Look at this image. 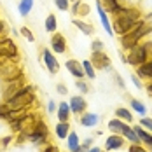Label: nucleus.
<instances>
[{
  "mask_svg": "<svg viewBox=\"0 0 152 152\" xmlns=\"http://www.w3.org/2000/svg\"><path fill=\"white\" fill-rule=\"evenodd\" d=\"M115 14H119V16L114 21V28L121 35H124L126 31H129V30H133L140 23V14H138L137 11H126V9L121 7V11L115 12Z\"/></svg>",
  "mask_w": 152,
  "mask_h": 152,
  "instance_id": "nucleus-1",
  "label": "nucleus"
},
{
  "mask_svg": "<svg viewBox=\"0 0 152 152\" xmlns=\"http://www.w3.org/2000/svg\"><path fill=\"white\" fill-rule=\"evenodd\" d=\"M151 30H152L151 26H147V25H143V23L140 21V23H138L133 30L126 31V33L122 35V39H121L122 47H126V49H131L133 46H137L138 42H140V39H142L143 35L151 33Z\"/></svg>",
  "mask_w": 152,
  "mask_h": 152,
  "instance_id": "nucleus-2",
  "label": "nucleus"
},
{
  "mask_svg": "<svg viewBox=\"0 0 152 152\" xmlns=\"http://www.w3.org/2000/svg\"><path fill=\"white\" fill-rule=\"evenodd\" d=\"M33 102V93L31 89H23L21 93H18L14 98H11L9 102H7V107L11 108V110H23L25 107H28Z\"/></svg>",
  "mask_w": 152,
  "mask_h": 152,
  "instance_id": "nucleus-3",
  "label": "nucleus"
},
{
  "mask_svg": "<svg viewBox=\"0 0 152 152\" xmlns=\"http://www.w3.org/2000/svg\"><path fill=\"white\" fill-rule=\"evenodd\" d=\"M16 56H18V47L14 46V42L9 39L0 40V63H5L7 60H14Z\"/></svg>",
  "mask_w": 152,
  "mask_h": 152,
  "instance_id": "nucleus-4",
  "label": "nucleus"
},
{
  "mask_svg": "<svg viewBox=\"0 0 152 152\" xmlns=\"http://www.w3.org/2000/svg\"><path fill=\"white\" fill-rule=\"evenodd\" d=\"M147 58H149V54H147L145 47L137 44V46L131 47V53H129V56L126 58V61L131 63V65H142V63H145Z\"/></svg>",
  "mask_w": 152,
  "mask_h": 152,
  "instance_id": "nucleus-5",
  "label": "nucleus"
},
{
  "mask_svg": "<svg viewBox=\"0 0 152 152\" xmlns=\"http://www.w3.org/2000/svg\"><path fill=\"white\" fill-rule=\"evenodd\" d=\"M0 77L5 80H12V79L21 77V70L18 66L7 65V61H5V63H0Z\"/></svg>",
  "mask_w": 152,
  "mask_h": 152,
  "instance_id": "nucleus-6",
  "label": "nucleus"
},
{
  "mask_svg": "<svg viewBox=\"0 0 152 152\" xmlns=\"http://www.w3.org/2000/svg\"><path fill=\"white\" fill-rule=\"evenodd\" d=\"M23 91V80H21V77H18V79H12V80H9V84H7V89L4 91V96H5V100L9 102L11 98H14L18 93Z\"/></svg>",
  "mask_w": 152,
  "mask_h": 152,
  "instance_id": "nucleus-7",
  "label": "nucleus"
},
{
  "mask_svg": "<svg viewBox=\"0 0 152 152\" xmlns=\"http://www.w3.org/2000/svg\"><path fill=\"white\" fill-rule=\"evenodd\" d=\"M91 65L93 66H96V68H108L110 60H108V56H105L102 51H94V53H93Z\"/></svg>",
  "mask_w": 152,
  "mask_h": 152,
  "instance_id": "nucleus-8",
  "label": "nucleus"
},
{
  "mask_svg": "<svg viewBox=\"0 0 152 152\" xmlns=\"http://www.w3.org/2000/svg\"><path fill=\"white\" fill-rule=\"evenodd\" d=\"M44 61H46V65H47V68H49L51 74H56V72H58L60 65H58L56 58L53 56V53H51L49 49H44Z\"/></svg>",
  "mask_w": 152,
  "mask_h": 152,
  "instance_id": "nucleus-9",
  "label": "nucleus"
},
{
  "mask_svg": "<svg viewBox=\"0 0 152 152\" xmlns=\"http://www.w3.org/2000/svg\"><path fill=\"white\" fill-rule=\"evenodd\" d=\"M66 68L70 70V74L72 75H75L77 79H80V77H84V68H82V65L75 60H68L66 61Z\"/></svg>",
  "mask_w": 152,
  "mask_h": 152,
  "instance_id": "nucleus-10",
  "label": "nucleus"
},
{
  "mask_svg": "<svg viewBox=\"0 0 152 152\" xmlns=\"http://www.w3.org/2000/svg\"><path fill=\"white\" fill-rule=\"evenodd\" d=\"M98 14H100V19H102V23H103V28L108 35H112L114 30H112V25L108 23V16H107V11L103 9V5H102V2L98 0Z\"/></svg>",
  "mask_w": 152,
  "mask_h": 152,
  "instance_id": "nucleus-11",
  "label": "nucleus"
},
{
  "mask_svg": "<svg viewBox=\"0 0 152 152\" xmlns=\"http://www.w3.org/2000/svg\"><path fill=\"white\" fill-rule=\"evenodd\" d=\"M51 46H53V49H54L56 53H65L66 46H65V39H63V35L54 33L53 39H51Z\"/></svg>",
  "mask_w": 152,
  "mask_h": 152,
  "instance_id": "nucleus-12",
  "label": "nucleus"
},
{
  "mask_svg": "<svg viewBox=\"0 0 152 152\" xmlns=\"http://www.w3.org/2000/svg\"><path fill=\"white\" fill-rule=\"evenodd\" d=\"M70 108H72V112H84V108H86V102H84V98H80V96H74L72 100H70Z\"/></svg>",
  "mask_w": 152,
  "mask_h": 152,
  "instance_id": "nucleus-13",
  "label": "nucleus"
},
{
  "mask_svg": "<svg viewBox=\"0 0 152 152\" xmlns=\"http://www.w3.org/2000/svg\"><path fill=\"white\" fill-rule=\"evenodd\" d=\"M122 147V138L117 137V135H114V137H110L107 140V149L110 151V149H119Z\"/></svg>",
  "mask_w": 152,
  "mask_h": 152,
  "instance_id": "nucleus-14",
  "label": "nucleus"
},
{
  "mask_svg": "<svg viewBox=\"0 0 152 152\" xmlns=\"http://www.w3.org/2000/svg\"><path fill=\"white\" fill-rule=\"evenodd\" d=\"M100 2H103L105 4V11H110V12H119L121 11V5L117 4V0H100Z\"/></svg>",
  "mask_w": 152,
  "mask_h": 152,
  "instance_id": "nucleus-15",
  "label": "nucleus"
},
{
  "mask_svg": "<svg viewBox=\"0 0 152 152\" xmlns=\"http://www.w3.org/2000/svg\"><path fill=\"white\" fill-rule=\"evenodd\" d=\"M31 7H33V0H21L19 2V12H21V16H26L31 11Z\"/></svg>",
  "mask_w": 152,
  "mask_h": 152,
  "instance_id": "nucleus-16",
  "label": "nucleus"
},
{
  "mask_svg": "<svg viewBox=\"0 0 152 152\" xmlns=\"http://www.w3.org/2000/svg\"><path fill=\"white\" fill-rule=\"evenodd\" d=\"M70 115V105L68 103H61L60 105V112H58V117H60L61 122H65Z\"/></svg>",
  "mask_w": 152,
  "mask_h": 152,
  "instance_id": "nucleus-17",
  "label": "nucleus"
},
{
  "mask_svg": "<svg viewBox=\"0 0 152 152\" xmlns=\"http://www.w3.org/2000/svg\"><path fill=\"white\" fill-rule=\"evenodd\" d=\"M135 133L138 135V138H140V140H143V142H145V143H147V145H149V147L152 149V137L149 135V133H145V131H143L140 126H138L137 129H135Z\"/></svg>",
  "mask_w": 152,
  "mask_h": 152,
  "instance_id": "nucleus-18",
  "label": "nucleus"
},
{
  "mask_svg": "<svg viewBox=\"0 0 152 152\" xmlns=\"http://www.w3.org/2000/svg\"><path fill=\"white\" fill-rule=\"evenodd\" d=\"M74 14H89V5H82L79 0H75V4H74Z\"/></svg>",
  "mask_w": 152,
  "mask_h": 152,
  "instance_id": "nucleus-19",
  "label": "nucleus"
},
{
  "mask_svg": "<svg viewBox=\"0 0 152 152\" xmlns=\"http://www.w3.org/2000/svg\"><path fill=\"white\" fill-rule=\"evenodd\" d=\"M138 74H140L142 77H151V79H152V61H151V63H142V65H140Z\"/></svg>",
  "mask_w": 152,
  "mask_h": 152,
  "instance_id": "nucleus-20",
  "label": "nucleus"
},
{
  "mask_svg": "<svg viewBox=\"0 0 152 152\" xmlns=\"http://www.w3.org/2000/svg\"><path fill=\"white\" fill-rule=\"evenodd\" d=\"M108 128H110L112 131L122 133V131H124V128H126V124H124V122H121L119 119H114V121H110V122H108Z\"/></svg>",
  "mask_w": 152,
  "mask_h": 152,
  "instance_id": "nucleus-21",
  "label": "nucleus"
},
{
  "mask_svg": "<svg viewBox=\"0 0 152 152\" xmlns=\"http://www.w3.org/2000/svg\"><path fill=\"white\" fill-rule=\"evenodd\" d=\"M98 122V115H94V114H84V117H82V124L84 126H94Z\"/></svg>",
  "mask_w": 152,
  "mask_h": 152,
  "instance_id": "nucleus-22",
  "label": "nucleus"
},
{
  "mask_svg": "<svg viewBox=\"0 0 152 152\" xmlns=\"http://www.w3.org/2000/svg\"><path fill=\"white\" fill-rule=\"evenodd\" d=\"M68 149H70L72 152L79 151V140H77L75 133H70V137H68Z\"/></svg>",
  "mask_w": 152,
  "mask_h": 152,
  "instance_id": "nucleus-23",
  "label": "nucleus"
},
{
  "mask_svg": "<svg viewBox=\"0 0 152 152\" xmlns=\"http://www.w3.org/2000/svg\"><path fill=\"white\" fill-rule=\"evenodd\" d=\"M74 25H75V26H79V30L84 31L86 35H91V33H93V26H91V25H86V23H82V21H79V19H75V21H74Z\"/></svg>",
  "mask_w": 152,
  "mask_h": 152,
  "instance_id": "nucleus-24",
  "label": "nucleus"
},
{
  "mask_svg": "<svg viewBox=\"0 0 152 152\" xmlns=\"http://www.w3.org/2000/svg\"><path fill=\"white\" fill-rule=\"evenodd\" d=\"M56 135L60 138H65L68 135V124H66V122H60V124L56 126Z\"/></svg>",
  "mask_w": 152,
  "mask_h": 152,
  "instance_id": "nucleus-25",
  "label": "nucleus"
},
{
  "mask_svg": "<svg viewBox=\"0 0 152 152\" xmlns=\"http://www.w3.org/2000/svg\"><path fill=\"white\" fill-rule=\"evenodd\" d=\"M82 68H84V74L89 77V79H94V66L91 65V61H84V65H82Z\"/></svg>",
  "mask_w": 152,
  "mask_h": 152,
  "instance_id": "nucleus-26",
  "label": "nucleus"
},
{
  "mask_svg": "<svg viewBox=\"0 0 152 152\" xmlns=\"http://www.w3.org/2000/svg\"><path fill=\"white\" fill-rule=\"evenodd\" d=\"M122 135H126V138H128V140H131L133 143H138V142H140V138H138V135L135 133V131H131V129H129L128 126L124 128V131H122Z\"/></svg>",
  "mask_w": 152,
  "mask_h": 152,
  "instance_id": "nucleus-27",
  "label": "nucleus"
},
{
  "mask_svg": "<svg viewBox=\"0 0 152 152\" xmlns=\"http://www.w3.org/2000/svg\"><path fill=\"white\" fill-rule=\"evenodd\" d=\"M46 30L47 31H54L56 30V16H47L46 19Z\"/></svg>",
  "mask_w": 152,
  "mask_h": 152,
  "instance_id": "nucleus-28",
  "label": "nucleus"
},
{
  "mask_svg": "<svg viewBox=\"0 0 152 152\" xmlns=\"http://www.w3.org/2000/svg\"><path fill=\"white\" fill-rule=\"evenodd\" d=\"M115 114H117V117L126 119V121H131V119H133V117H131V114H129L126 108H117V110H115Z\"/></svg>",
  "mask_w": 152,
  "mask_h": 152,
  "instance_id": "nucleus-29",
  "label": "nucleus"
},
{
  "mask_svg": "<svg viewBox=\"0 0 152 152\" xmlns=\"http://www.w3.org/2000/svg\"><path fill=\"white\" fill-rule=\"evenodd\" d=\"M131 107H133V108L137 110V112L140 114V115H143V114L147 112V108H145V105H142V103H140V102H137V100H133V102H131Z\"/></svg>",
  "mask_w": 152,
  "mask_h": 152,
  "instance_id": "nucleus-30",
  "label": "nucleus"
},
{
  "mask_svg": "<svg viewBox=\"0 0 152 152\" xmlns=\"http://www.w3.org/2000/svg\"><path fill=\"white\" fill-rule=\"evenodd\" d=\"M54 2H56L58 9H61V11H66L68 9V0H54Z\"/></svg>",
  "mask_w": 152,
  "mask_h": 152,
  "instance_id": "nucleus-31",
  "label": "nucleus"
},
{
  "mask_svg": "<svg viewBox=\"0 0 152 152\" xmlns=\"http://www.w3.org/2000/svg\"><path fill=\"white\" fill-rule=\"evenodd\" d=\"M11 114V108L7 105H0V117H7Z\"/></svg>",
  "mask_w": 152,
  "mask_h": 152,
  "instance_id": "nucleus-32",
  "label": "nucleus"
},
{
  "mask_svg": "<svg viewBox=\"0 0 152 152\" xmlns=\"http://www.w3.org/2000/svg\"><path fill=\"white\" fill-rule=\"evenodd\" d=\"M21 33H23V35H25L30 42H33V35H31V31L28 30V28H21Z\"/></svg>",
  "mask_w": 152,
  "mask_h": 152,
  "instance_id": "nucleus-33",
  "label": "nucleus"
},
{
  "mask_svg": "<svg viewBox=\"0 0 152 152\" xmlns=\"http://www.w3.org/2000/svg\"><path fill=\"white\" fill-rule=\"evenodd\" d=\"M102 49H103V44H102L100 40H94V42H93V53H94V51H102Z\"/></svg>",
  "mask_w": 152,
  "mask_h": 152,
  "instance_id": "nucleus-34",
  "label": "nucleus"
},
{
  "mask_svg": "<svg viewBox=\"0 0 152 152\" xmlns=\"http://www.w3.org/2000/svg\"><path fill=\"white\" fill-rule=\"evenodd\" d=\"M142 126H145V128H149L152 131V119H142V122H140Z\"/></svg>",
  "mask_w": 152,
  "mask_h": 152,
  "instance_id": "nucleus-35",
  "label": "nucleus"
},
{
  "mask_svg": "<svg viewBox=\"0 0 152 152\" xmlns=\"http://www.w3.org/2000/svg\"><path fill=\"white\" fill-rule=\"evenodd\" d=\"M129 152H147V151H145V149H142V147H138L137 143H135V145H131Z\"/></svg>",
  "mask_w": 152,
  "mask_h": 152,
  "instance_id": "nucleus-36",
  "label": "nucleus"
},
{
  "mask_svg": "<svg viewBox=\"0 0 152 152\" xmlns=\"http://www.w3.org/2000/svg\"><path fill=\"white\" fill-rule=\"evenodd\" d=\"M77 88H79V89H80V91H88V86H86V84H84V82H82V80H79V82H77Z\"/></svg>",
  "mask_w": 152,
  "mask_h": 152,
  "instance_id": "nucleus-37",
  "label": "nucleus"
},
{
  "mask_svg": "<svg viewBox=\"0 0 152 152\" xmlns=\"http://www.w3.org/2000/svg\"><path fill=\"white\" fill-rule=\"evenodd\" d=\"M133 82H135V86H137V88H142V82L138 80V77H137V75H133Z\"/></svg>",
  "mask_w": 152,
  "mask_h": 152,
  "instance_id": "nucleus-38",
  "label": "nucleus"
},
{
  "mask_svg": "<svg viewBox=\"0 0 152 152\" xmlns=\"http://www.w3.org/2000/svg\"><path fill=\"white\" fill-rule=\"evenodd\" d=\"M58 91H60L61 94H65V93H66V88H65V86H60V88H58Z\"/></svg>",
  "mask_w": 152,
  "mask_h": 152,
  "instance_id": "nucleus-39",
  "label": "nucleus"
},
{
  "mask_svg": "<svg viewBox=\"0 0 152 152\" xmlns=\"http://www.w3.org/2000/svg\"><path fill=\"white\" fill-rule=\"evenodd\" d=\"M46 152H58V149H56V147H47Z\"/></svg>",
  "mask_w": 152,
  "mask_h": 152,
  "instance_id": "nucleus-40",
  "label": "nucleus"
},
{
  "mask_svg": "<svg viewBox=\"0 0 152 152\" xmlns=\"http://www.w3.org/2000/svg\"><path fill=\"white\" fill-rule=\"evenodd\" d=\"M89 152H100V149H91Z\"/></svg>",
  "mask_w": 152,
  "mask_h": 152,
  "instance_id": "nucleus-41",
  "label": "nucleus"
},
{
  "mask_svg": "<svg viewBox=\"0 0 152 152\" xmlns=\"http://www.w3.org/2000/svg\"><path fill=\"white\" fill-rule=\"evenodd\" d=\"M4 30V23H0V31Z\"/></svg>",
  "mask_w": 152,
  "mask_h": 152,
  "instance_id": "nucleus-42",
  "label": "nucleus"
},
{
  "mask_svg": "<svg viewBox=\"0 0 152 152\" xmlns=\"http://www.w3.org/2000/svg\"><path fill=\"white\" fill-rule=\"evenodd\" d=\"M149 91H151V93H152V84H149Z\"/></svg>",
  "mask_w": 152,
  "mask_h": 152,
  "instance_id": "nucleus-43",
  "label": "nucleus"
},
{
  "mask_svg": "<svg viewBox=\"0 0 152 152\" xmlns=\"http://www.w3.org/2000/svg\"><path fill=\"white\" fill-rule=\"evenodd\" d=\"M74 2H75V0H74Z\"/></svg>",
  "mask_w": 152,
  "mask_h": 152,
  "instance_id": "nucleus-44",
  "label": "nucleus"
}]
</instances>
